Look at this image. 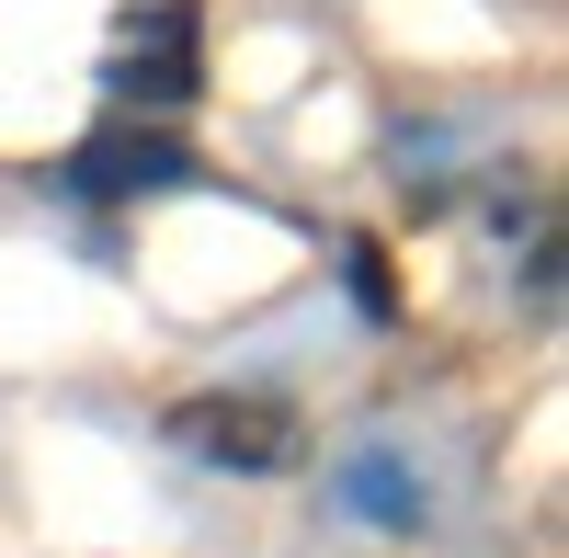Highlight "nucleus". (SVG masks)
<instances>
[{
  "label": "nucleus",
  "instance_id": "nucleus-1",
  "mask_svg": "<svg viewBox=\"0 0 569 558\" xmlns=\"http://www.w3.org/2000/svg\"><path fill=\"white\" fill-rule=\"evenodd\" d=\"M171 445L206 456V468H240V479L308 468V422H297V399H273V388H206V399H182Z\"/></svg>",
  "mask_w": 569,
  "mask_h": 558
},
{
  "label": "nucleus",
  "instance_id": "nucleus-4",
  "mask_svg": "<svg viewBox=\"0 0 569 558\" xmlns=\"http://www.w3.org/2000/svg\"><path fill=\"white\" fill-rule=\"evenodd\" d=\"M342 501H353L365 525H388V536H410L421 514H433V501H421V479L399 468L388 445H365V456H342Z\"/></svg>",
  "mask_w": 569,
  "mask_h": 558
},
{
  "label": "nucleus",
  "instance_id": "nucleus-3",
  "mask_svg": "<svg viewBox=\"0 0 569 558\" xmlns=\"http://www.w3.org/2000/svg\"><path fill=\"white\" fill-rule=\"evenodd\" d=\"M171 182H194V149H182L160 114L149 126H103L69 160V195H91V206H137V195H171Z\"/></svg>",
  "mask_w": 569,
  "mask_h": 558
},
{
  "label": "nucleus",
  "instance_id": "nucleus-2",
  "mask_svg": "<svg viewBox=\"0 0 569 558\" xmlns=\"http://www.w3.org/2000/svg\"><path fill=\"white\" fill-rule=\"evenodd\" d=\"M194 46H206V23H194V0H149V12H126L114 23V58H103V80L126 91V103H149V114H171V103H194Z\"/></svg>",
  "mask_w": 569,
  "mask_h": 558
}]
</instances>
